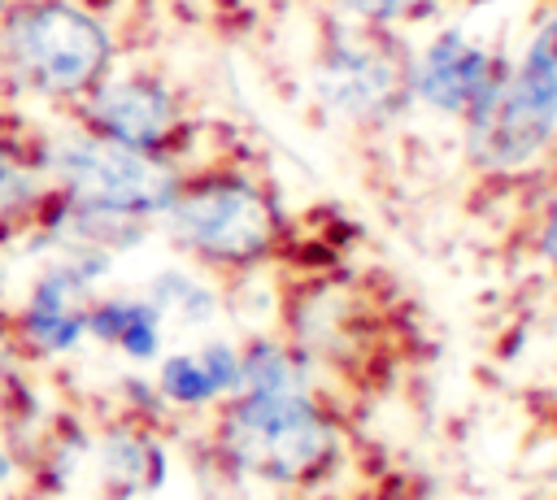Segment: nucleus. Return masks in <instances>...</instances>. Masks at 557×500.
I'll return each mask as SVG.
<instances>
[{"instance_id": "obj_1", "label": "nucleus", "mask_w": 557, "mask_h": 500, "mask_svg": "<svg viewBox=\"0 0 557 500\" xmlns=\"http://www.w3.org/2000/svg\"><path fill=\"white\" fill-rule=\"evenodd\" d=\"M113 65V39L74 0H9L0 13V74L44 100H83Z\"/></svg>"}, {"instance_id": "obj_2", "label": "nucleus", "mask_w": 557, "mask_h": 500, "mask_svg": "<svg viewBox=\"0 0 557 500\" xmlns=\"http://www.w3.org/2000/svg\"><path fill=\"white\" fill-rule=\"evenodd\" d=\"M218 448L239 474L292 487L313 483L335 465L339 426L313 400V391H235V400L218 417Z\"/></svg>"}, {"instance_id": "obj_3", "label": "nucleus", "mask_w": 557, "mask_h": 500, "mask_svg": "<svg viewBox=\"0 0 557 500\" xmlns=\"http://www.w3.org/2000/svg\"><path fill=\"white\" fill-rule=\"evenodd\" d=\"M35 165L44 170L48 187L61 191L65 200L144 222L161 217L183 183L161 152H139L104 135H91L83 126L52 135Z\"/></svg>"}, {"instance_id": "obj_4", "label": "nucleus", "mask_w": 557, "mask_h": 500, "mask_svg": "<svg viewBox=\"0 0 557 500\" xmlns=\"http://www.w3.org/2000/svg\"><path fill=\"white\" fill-rule=\"evenodd\" d=\"M161 222H165V235L187 257L205 265H226V270L257 265L278 243V213L270 196L235 174L178 183Z\"/></svg>"}, {"instance_id": "obj_5", "label": "nucleus", "mask_w": 557, "mask_h": 500, "mask_svg": "<svg viewBox=\"0 0 557 500\" xmlns=\"http://www.w3.org/2000/svg\"><path fill=\"white\" fill-rule=\"evenodd\" d=\"M466 126L479 170H522L548 148L557 135V13L540 22L492 104Z\"/></svg>"}, {"instance_id": "obj_6", "label": "nucleus", "mask_w": 557, "mask_h": 500, "mask_svg": "<svg viewBox=\"0 0 557 500\" xmlns=\"http://www.w3.org/2000/svg\"><path fill=\"white\" fill-rule=\"evenodd\" d=\"M409 57L383 26H339L318 61V96L344 122H387L409 100Z\"/></svg>"}, {"instance_id": "obj_7", "label": "nucleus", "mask_w": 557, "mask_h": 500, "mask_svg": "<svg viewBox=\"0 0 557 500\" xmlns=\"http://www.w3.org/2000/svg\"><path fill=\"white\" fill-rule=\"evenodd\" d=\"M505 70L509 65L496 52H487L483 43L466 39L461 30H444L422 48V57H413L409 96H418L435 113L474 122L500 91Z\"/></svg>"}, {"instance_id": "obj_8", "label": "nucleus", "mask_w": 557, "mask_h": 500, "mask_svg": "<svg viewBox=\"0 0 557 500\" xmlns=\"http://www.w3.org/2000/svg\"><path fill=\"white\" fill-rule=\"evenodd\" d=\"M78 117H83V130L139 152H161L178 135V100L165 83L148 74H126V78L104 74L78 100Z\"/></svg>"}, {"instance_id": "obj_9", "label": "nucleus", "mask_w": 557, "mask_h": 500, "mask_svg": "<svg viewBox=\"0 0 557 500\" xmlns=\"http://www.w3.org/2000/svg\"><path fill=\"white\" fill-rule=\"evenodd\" d=\"M235 383H239V348L226 339H209L196 352H174L157 370V391L183 409L218 404L222 396H235Z\"/></svg>"}, {"instance_id": "obj_10", "label": "nucleus", "mask_w": 557, "mask_h": 500, "mask_svg": "<svg viewBox=\"0 0 557 500\" xmlns=\"http://www.w3.org/2000/svg\"><path fill=\"white\" fill-rule=\"evenodd\" d=\"M161 326L165 317L148 296H104L87 304V335L100 343H113L131 361H152L161 352Z\"/></svg>"}, {"instance_id": "obj_11", "label": "nucleus", "mask_w": 557, "mask_h": 500, "mask_svg": "<svg viewBox=\"0 0 557 500\" xmlns=\"http://www.w3.org/2000/svg\"><path fill=\"white\" fill-rule=\"evenodd\" d=\"M309 361L278 343V339H252L239 348V383L235 391L248 396H283V391H309Z\"/></svg>"}, {"instance_id": "obj_12", "label": "nucleus", "mask_w": 557, "mask_h": 500, "mask_svg": "<svg viewBox=\"0 0 557 500\" xmlns=\"http://www.w3.org/2000/svg\"><path fill=\"white\" fill-rule=\"evenodd\" d=\"M148 300L157 304L161 317H178L183 326H205L218 313V296L205 278L187 274V270H161L148 283Z\"/></svg>"}, {"instance_id": "obj_13", "label": "nucleus", "mask_w": 557, "mask_h": 500, "mask_svg": "<svg viewBox=\"0 0 557 500\" xmlns=\"http://www.w3.org/2000/svg\"><path fill=\"white\" fill-rule=\"evenodd\" d=\"M48 178L35 161L0 148V222H30L48 200Z\"/></svg>"}, {"instance_id": "obj_14", "label": "nucleus", "mask_w": 557, "mask_h": 500, "mask_svg": "<svg viewBox=\"0 0 557 500\" xmlns=\"http://www.w3.org/2000/svg\"><path fill=\"white\" fill-rule=\"evenodd\" d=\"M352 22H366V26H396L405 17H418L426 13L435 0H335Z\"/></svg>"}, {"instance_id": "obj_15", "label": "nucleus", "mask_w": 557, "mask_h": 500, "mask_svg": "<svg viewBox=\"0 0 557 500\" xmlns=\"http://www.w3.org/2000/svg\"><path fill=\"white\" fill-rule=\"evenodd\" d=\"M540 257L557 270V196L548 200V213H544V222H540Z\"/></svg>"}, {"instance_id": "obj_16", "label": "nucleus", "mask_w": 557, "mask_h": 500, "mask_svg": "<svg viewBox=\"0 0 557 500\" xmlns=\"http://www.w3.org/2000/svg\"><path fill=\"white\" fill-rule=\"evenodd\" d=\"M17 383V370H13V361H9V348H4V339H0V400L9 396V387Z\"/></svg>"}, {"instance_id": "obj_17", "label": "nucleus", "mask_w": 557, "mask_h": 500, "mask_svg": "<svg viewBox=\"0 0 557 500\" xmlns=\"http://www.w3.org/2000/svg\"><path fill=\"white\" fill-rule=\"evenodd\" d=\"M13 478V457L4 452V443H0V483H9Z\"/></svg>"}, {"instance_id": "obj_18", "label": "nucleus", "mask_w": 557, "mask_h": 500, "mask_svg": "<svg viewBox=\"0 0 557 500\" xmlns=\"http://www.w3.org/2000/svg\"><path fill=\"white\" fill-rule=\"evenodd\" d=\"M4 4H9V0H0V9H4Z\"/></svg>"}]
</instances>
